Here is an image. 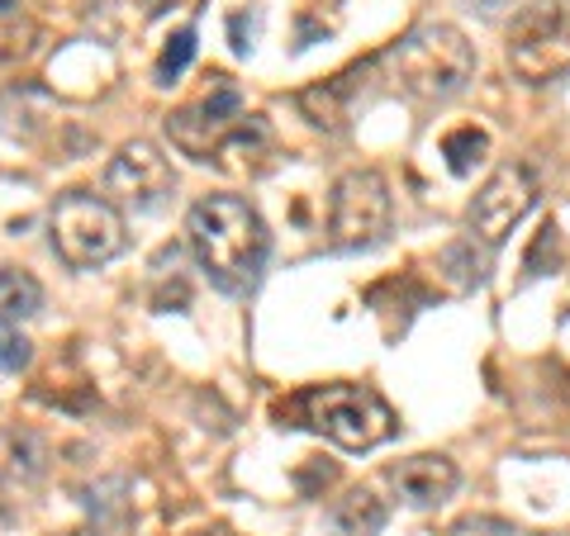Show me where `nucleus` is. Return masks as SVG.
I'll return each instance as SVG.
<instances>
[{"mask_svg": "<svg viewBox=\"0 0 570 536\" xmlns=\"http://www.w3.org/2000/svg\"><path fill=\"white\" fill-rule=\"evenodd\" d=\"M186 234L214 290L247 295L262 280L272 234H266L262 214L243 195H205V200H195L186 214Z\"/></svg>", "mask_w": 570, "mask_h": 536, "instance_id": "1", "label": "nucleus"}, {"mask_svg": "<svg viewBox=\"0 0 570 536\" xmlns=\"http://www.w3.org/2000/svg\"><path fill=\"white\" fill-rule=\"evenodd\" d=\"M281 427H305L343 451H371L395 433V414L371 385H305L276 404Z\"/></svg>", "mask_w": 570, "mask_h": 536, "instance_id": "2", "label": "nucleus"}, {"mask_svg": "<svg viewBox=\"0 0 570 536\" xmlns=\"http://www.w3.org/2000/svg\"><path fill=\"white\" fill-rule=\"evenodd\" d=\"M395 81L419 100H448L475 77V48L452 24H423L385 52Z\"/></svg>", "mask_w": 570, "mask_h": 536, "instance_id": "3", "label": "nucleus"}, {"mask_svg": "<svg viewBox=\"0 0 570 536\" xmlns=\"http://www.w3.org/2000/svg\"><path fill=\"white\" fill-rule=\"evenodd\" d=\"M52 247L71 271H96L124 252V214L91 190H67L52 205Z\"/></svg>", "mask_w": 570, "mask_h": 536, "instance_id": "4", "label": "nucleus"}, {"mask_svg": "<svg viewBox=\"0 0 570 536\" xmlns=\"http://www.w3.org/2000/svg\"><path fill=\"white\" fill-rule=\"evenodd\" d=\"M509 71L528 86L561 81L570 71V0H532L509 24Z\"/></svg>", "mask_w": 570, "mask_h": 536, "instance_id": "5", "label": "nucleus"}, {"mask_svg": "<svg viewBox=\"0 0 570 536\" xmlns=\"http://www.w3.org/2000/svg\"><path fill=\"white\" fill-rule=\"evenodd\" d=\"M390 219H395V200H390V186L381 171L356 167L333 181L328 234L337 252H366V247L385 242Z\"/></svg>", "mask_w": 570, "mask_h": 536, "instance_id": "6", "label": "nucleus"}, {"mask_svg": "<svg viewBox=\"0 0 570 536\" xmlns=\"http://www.w3.org/2000/svg\"><path fill=\"white\" fill-rule=\"evenodd\" d=\"M243 119H247V115H243L238 86L214 71V77H209V91H205L200 100L181 105V110L167 115V133H171V142H176V148H181L186 157H195V162H219L224 148L238 138Z\"/></svg>", "mask_w": 570, "mask_h": 536, "instance_id": "7", "label": "nucleus"}, {"mask_svg": "<svg viewBox=\"0 0 570 536\" xmlns=\"http://www.w3.org/2000/svg\"><path fill=\"white\" fill-rule=\"evenodd\" d=\"M538 205V171L528 162H504L490 171V181L475 190V200L466 209L471 238H480L485 247H499L513 228L528 219V209Z\"/></svg>", "mask_w": 570, "mask_h": 536, "instance_id": "8", "label": "nucleus"}, {"mask_svg": "<svg viewBox=\"0 0 570 536\" xmlns=\"http://www.w3.org/2000/svg\"><path fill=\"white\" fill-rule=\"evenodd\" d=\"M105 186H110V195H119L124 205L148 214L176 190V176L167 167V157L157 152L148 138H134V142H124V148L115 152L110 171H105Z\"/></svg>", "mask_w": 570, "mask_h": 536, "instance_id": "9", "label": "nucleus"}, {"mask_svg": "<svg viewBox=\"0 0 570 536\" xmlns=\"http://www.w3.org/2000/svg\"><path fill=\"white\" fill-rule=\"evenodd\" d=\"M385 479L409 508H438V504H448L452 498L461 475H456V466L448 456L423 451V456H409V460H400V466H390Z\"/></svg>", "mask_w": 570, "mask_h": 536, "instance_id": "10", "label": "nucleus"}, {"mask_svg": "<svg viewBox=\"0 0 570 536\" xmlns=\"http://www.w3.org/2000/svg\"><path fill=\"white\" fill-rule=\"evenodd\" d=\"M48 470V446L33 427H0V479L6 485H33Z\"/></svg>", "mask_w": 570, "mask_h": 536, "instance_id": "11", "label": "nucleus"}, {"mask_svg": "<svg viewBox=\"0 0 570 536\" xmlns=\"http://www.w3.org/2000/svg\"><path fill=\"white\" fill-rule=\"evenodd\" d=\"M385 504L371 489H352L347 498H337V508H333V527L337 536H376L385 527Z\"/></svg>", "mask_w": 570, "mask_h": 536, "instance_id": "12", "label": "nucleus"}, {"mask_svg": "<svg viewBox=\"0 0 570 536\" xmlns=\"http://www.w3.org/2000/svg\"><path fill=\"white\" fill-rule=\"evenodd\" d=\"M43 309V290L39 280L14 271V266H0V324H20Z\"/></svg>", "mask_w": 570, "mask_h": 536, "instance_id": "13", "label": "nucleus"}, {"mask_svg": "<svg viewBox=\"0 0 570 536\" xmlns=\"http://www.w3.org/2000/svg\"><path fill=\"white\" fill-rule=\"evenodd\" d=\"M490 152V133L475 129V123H466V129H452L448 138H442V157H448L452 176H471L475 162H485Z\"/></svg>", "mask_w": 570, "mask_h": 536, "instance_id": "14", "label": "nucleus"}, {"mask_svg": "<svg viewBox=\"0 0 570 536\" xmlns=\"http://www.w3.org/2000/svg\"><path fill=\"white\" fill-rule=\"evenodd\" d=\"M566 261V238H561V224H542L538 228V238H532V247H528V257H523V271H528V280H542V276H551L557 266Z\"/></svg>", "mask_w": 570, "mask_h": 536, "instance_id": "15", "label": "nucleus"}, {"mask_svg": "<svg viewBox=\"0 0 570 536\" xmlns=\"http://www.w3.org/2000/svg\"><path fill=\"white\" fill-rule=\"evenodd\" d=\"M190 58H195V29H181V33H171L167 39V48H163V58H157V86H171L181 71L190 67Z\"/></svg>", "mask_w": 570, "mask_h": 536, "instance_id": "16", "label": "nucleus"}, {"mask_svg": "<svg viewBox=\"0 0 570 536\" xmlns=\"http://www.w3.org/2000/svg\"><path fill=\"white\" fill-rule=\"evenodd\" d=\"M29 361H33V343L14 324H0V370L20 375L29 370Z\"/></svg>", "mask_w": 570, "mask_h": 536, "instance_id": "17", "label": "nucleus"}, {"mask_svg": "<svg viewBox=\"0 0 570 536\" xmlns=\"http://www.w3.org/2000/svg\"><path fill=\"white\" fill-rule=\"evenodd\" d=\"M20 10V0H0V14H14Z\"/></svg>", "mask_w": 570, "mask_h": 536, "instance_id": "18", "label": "nucleus"}, {"mask_svg": "<svg viewBox=\"0 0 570 536\" xmlns=\"http://www.w3.org/2000/svg\"><path fill=\"white\" fill-rule=\"evenodd\" d=\"M71 536H81V532H71Z\"/></svg>", "mask_w": 570, "mask_h": 536, "instance_id": "19", "label": "nucleus"}]
</instances>
